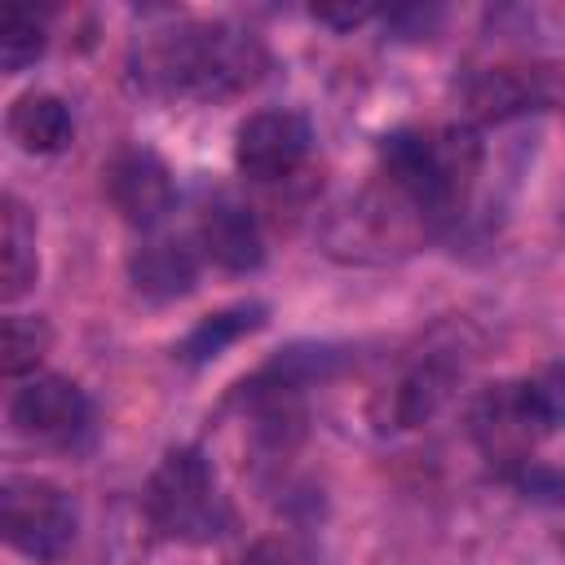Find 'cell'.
I'll list each match as a JSON object with an SVG mask.
<instances>
[{"label":"cell","instance_id":"30bf717a","mask_svg":"<svg viewBox=\"0 0 565 565\" xmlns=\"http://www.w3.org/2000/svg\"><path fill=\"white\" fill-rule=\"evenodd\" d=\"M199 243L190 238H172V234H150L137 243V252L128 256V278L141 296L150 300H177L185 291H194L199 282Z\"/></svg>","mask_w":565,"mask_h":565},{"label":"cell","instance_id":"7a4b0ae2","mask_svg":"<svg viewBox=\"0 0 565 565\" xmlns=\"http://www.w3.org/2000/svg\"><path fill=\"white\" fill-rule=\"evenodd\" d=\"M481 146L472 128H397L380 141V177L424 221L455 216L477 181Z\"/></svg>","mask_w":565,"mask_h":565},{"label":"cell","instance_id":"2e32d148","mask_svg":"<svg viewBox=\"0 0 565 565\" xmlns=\"http://www.w3.org/2000/svg\"><path fill=\"white\" fill-rule=\"evenodd\" d=\"M44 18L31 13V9H9L4 22H0V66L4 75H18L26 71L40 53H44Z\"/></svg>","mask_w":565,"mask_h":565},{"label":"cell","instance_id":"8992f818","mask_svg":"<svg viewBox=\"0 0 565 565\" xmlns=\"http://www.w3.org/2000/svg\"><path fill=\"white\" fill-rule=\"evenodd\" d=\"M9 424L26 441L40 446H71L93 424L88 393L66 375H31L9 397Z\"/></svg>","mask_w":565,"mask_h":565},{"label":"cell","instance_id":"ac0fdd59","mask_svg":"<svg viewBox=\"0 0 565 565\" xmlns=\"http://www.w3.org/2000/svg\"><path fill=\"white\" fill-rule=\"evenodd\" d=\"M318 22H331V26H358L371 18V9H313Z\"/></svg>","mask_w":565,"mask_h":565},{"label":"cell","instance_id":"277c9868","mask_svg":"<svg viewBox=\"0 0 565 565\" xmlns=\"http://www.w3.org/2000/svg\"><path fill=\"white\" fill-rule=\"evenodd\" d=\"M0 530L13 552L49 565L75 543V503L62 486L13 472L0 486Z\"/></svg>","mask_w":565,"mask_h":565},{"label":"cell","instance_id":"5b68a950","mask_svg":"<svg viewBox=\"0 0 565 565\" xmlns=\"http://www.w3.org/2000/svg\"><path fill=\"white\" fill-rule=\"evenodd\" d=\"M468 428H472V441L481 446V455L499 468H525L530 450L547 437L525 380H499V384L481 388L468 411Z\"/></svg>","mask_w":565,"mask_h":565},{"label":"cell","instance_id":"9a60e30c","mask_svg":"<svg viewBox=\"0 0 565 565\" xmlns=\"http://www.w3.org/2000/svg\"><path fill=\"white\" fill-rule=\"evenodd\" d=\"M53 344V331L44 318L35 313H9L4 327H0V371L9 380H22V375H35L40 358L49 353Z\"/></svg>","mask_w":565,"mask_h":565},{"label":"cell","instance_id":"4fadbf2b","mask_svg":"<svg viewBox=\"0 0 565 565\" xmlns=\"http://www.w3.org/2000/svg\"><path fill=\"white\" fill-rule=\"evenodd\" d=\"M4 128H9L18 150H26V154H57V150H66V141L75 132V119H71V106L57 93H22L9 106Z\"/></svg>","mask_w":565,"mask_h":565},{"label":"cell","instance_id":"8fae6325","mask_svg":"<svg viewBox=\"0 0 565 565\" xmlns=\"http://www.w3.org/2000/svg\"><path fill=\"white\" fill-rule=\"evenodd\" d=\"M463 102H468V115L472 119L503 124L512 115H525V110L547 106L552 93H547L543 75L530 71V66H490V71H477L463 84Z\"/></svg>","mask_w":565,"mask_h":565},{"label":"cell","instance_id":"3957f363","mask_svg":"<svg viewBox=\"0 0 565 565\" xmlns=\"http://www.w3.org/2000/svg\"><path fill=\"white\" fill-rule=\"evenodd\" d=\"M146 516L163 539L212 543L230 530V503L199 446H172L146 481Z\"/></svg>","mask_w":565,"mask_h":565},{"label":"cell","instance_id":"e0dca14e","mask_svg":"<svg viewBox=\"0 0 565 565\" xmlns=\"http://www.w3.org/2000/svg\"><path fill=\"white\" fill-rule=\"evenodd\" d=\"M525 384H530V397H534V406H539L543 428H547V433L565 428V362H552V366L525 375Z\"/></svg>","mask_w":565,"mask_h":565},{"label":"cell","instance_id":"7c38bea8","mask_svg":"<svg viewBox=\"0 0 565 565\" xmlns=\"http://www.w3.org/2000/svg\"><path fill=\"white\" fill-rule=\"evenodd\" d=\"M40 256H35V216L18 194L0 203V300L13 305L35 287Z\"/></svg>","mask_w":565,"mask_h":565},{"label":"cell","instance_id":"6da1fadb","mask_svg":"<svg viewBox=\"0 0 565 565\" xmlns=\"http://www.w3.org/2000/svg\"><path fill=\"white\" fill-rule=\"evenodd\" d=\"M132 79L154 97H203L221 102L252 88L269 53L260 35L234 22H177L163 31H146L132 44Z\"/></svg>","mask_w":565,"mask_h":565},{"label":"cell","instance_id":"5bb4252c","mask_svg":"<svg viewBox=\"0 0 565 565\" xmlns=\"http://www.w3.org/2000/svg\"><path fill=\"white\" fill-rule=\"evenodd\" d=\"M260 322H265V305H256V300H247V305H230V309H221V313H207V318L181 340L177 358L190 362V366H203V362L221 358L234 340L252 335Z\"/></svg>","mask_w":565,"mask_h":565},{"label":"cell","instance_id":"52a82bcc","mask_svg":"<svg viewBox=\"0 0 565 565\" xmlns=\"http://www.w3.org/2000/svg\"><path fill=\"white\" fill-rule=\"evenodd\" d=\"M313 150V128L300 110H256L238 124V137H234V163L238 172H247L252 181H287L305 168Z\"/></svg>","mask_w":565,"mask_h":565},{"label":"cell","instance_id":"ba28073f","mask_svg":"<svg viewBox=\"0 0 565 565\" xmlns=\"http://www.w3.org/2000/svg\"><path fill=\"white\" fill-rule=\"evenodd\" d=\"M106 199L110 207L137 225V230H154L168 212H172V172L154 150H119L106 163Z\"/></svg>","mask_w":565,"mask_h":565},{"label":"cell","instance_id":"9c48e42d","mask_svg":"<svg viewBox=\"0 0 565 565\" xmlns=\"http://www.w3.org/2000/svg\"><path fill=\"white\" fill-rule=\"evenodd\" d=\"M194 243H199L203 260H212V265H221L230 274H247V269H256L265 260L260 225H256L252 207H243L234 199H212L199 212Z\"/></svg>","mask_w":565,"mask_h":565}]
</instances>
